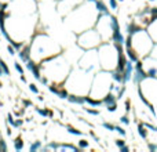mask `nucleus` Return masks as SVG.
<instances>
[{
	"label": "nucleus",
	"mask_w": 157,
	"mask_h": 152,
	"mask_svg": "<svg viewBox=\"0 0 157 152\" xmlns=\"http://www.w3.org/2000/svg\"><path fill=\"white\" fill-rule=\"evenodd\" d=\"M39 66L42 73H44L46 78L55 84H63L72 69L70 62L61 53L43 60L42 62H39Z\"/></svg>",
	"instance_id": "nucleus-1"
},
{
	"label": "nucleus",
	"mask_w": 157,
	"mask_h": 152,
	"mask_svg": "<svg viewBox=\"0 0 157 152\" xmlns=\"http://www.w3.org/2000/svg\"><path fill=\"white\" fill-rule=\"evenodd\" d=\"M29 47H30V60L36 61L37 64L62 51V48L58 43H55L48 35L42 32L35 33L32 36V39L29 42Z\"/></svg>",
	"instance_id": "nucleus-2"
},
{
	"label": "nucleus",
	"mask_w": 157,
	"mask_h": 152,
	"mask_svg": "<svg viewBox=\"0 0 157 152\" xmlns=\"http://www.w3.org/2000/svg\"><path fill=\"white\" fill-rule=\"evenodd\" d=\"M125 46H131L138 53L139 58H146L150 55V51L153 48V39L145 29H138L135 33L127 36V40L124 43Z\"/></svg>",
	"instance_id": "nucleus-3"
},
{
	"label": "nucleus",
	"mask_w": 157,
	"mask_h": 152,
	"mask_svg": "<svg viewBox=\"0 0 157 152\" xmlns=\"http://www.w3.org/2000/svg\"><path fill=\"white\" fill-rule=\"evenodd\" d=\"M98 58L101 66L106 71H113L117 66V60H119V47L117 44L110 40V42H104V44L98 46Z\"/></svg>",
	"instance_id": "nucleus-4"
},
{
	"label": "nucleus",
	"mask_w": 157,
	"mask_h": 152,
	"mask_svg": "<svg viewBox=\"0 0 157 152\" xmlns=\"http://www.w3.org/2000/svg\"><path fill=\"white\" fill-rule=\"evenodd\" d=\"M113 83L112 79V71H104L98 72L92 78V83H91V89H90V93H91V97L94 98H99L101 100L104 96H106L107 93L110 91V86Z\"/></svg>",
	"instance_id": "nucleus-5"
},
{
	"label": "nucleus",
	"mask_w": 157,
	"mask_h": 152,
	"mask_svg": "<svg viewBox=\"0 0 157 152\" xmlns=\"http://www.w3.org/2000/svg\"><path fill=\"white\" fill-rule=\"evenodd\" d=\"M102 43V37L98 33L97 29L90 28L79 33L77 36V44L81 50H88V48H97Z\"/></svg>",
	"instance_id": "nucleus-6"
},
{
	"label": "nucleus",
	"mask_w": 157,
	"mask_h": 152,
	"mask_svg": "<svg viewBox=\"0 0 157 152\" xmlns=\"http://www.w3.org/2000/svg\"><path fill=\"white\" fill-rule=\"evenodd\" d=\"M143 83H146L149 86V94H143L145 97L149 96V101H154L157 104V78H146L145 80H142Z\"/></svg>",
	"instance_id": "nucleus-7"
},
{
	"label": "nucleus",
	"mask_w": 157,
	"mask_h": 152,
	"mask_svg": "<svg viewBox=\"0 0 157 152\" xmlns=\"http://www.w3.org/2000/svg\"><path fill=\"white\" fill-rule=\"evenodd\" d=\"M132 64L134 62L130 60H127V62H125V66H124V69H123V82H124V83H127V82L132 78V72H134Z\"/></svg>",
	"instance_id": "nucleus-8"
},
{
	"label": "nucleus",
	"mask_w": 157,
	"mask_h": 152,
	"mask_svg": "<svg viewBox=\"0 0 157 152\" xmlns=\"http://www.w3.org/2000/svg\"><path fill=\"white\" fill-rule=\"evenodd\" d=\"M18 55L21 58L24 62L30 60V47H29V43H25L24 46L21 47V50H18Z\"/></svg>",
	"instance_id": "nucleus-9"
},
{
	"label": "nucleus",
	"mask_w": 157,
	"mask_h": 152,
	"mask_svg": "<svg viewBox=\"0 0 157 152\" xmlns=\"http://www.w3.org/2000/svg\"><path fill=\"white\" fill-rule=\"evenodd\" d=\"M101 100H102V104L104 105H110V104H114V102L117 101V97H116V94L113 91H109L106 96H104Z\"/></svg>",
	"instance_id": "nucleus-10"
},
{
	"label": "nucleus",
	"mask_w": 157,
	"mask_h": 152,
	"mask_svg": "<svg viewBox=\"0 0 157 152\" xmlns=\"http://www.w3.org/2000/svg\"><path fill=\"white\" fill-rule=\"evenodd\" d=\"M125 54L128 55L130 61H132V62H136L138 60H141L139 55H138V53H136V51L131 47V46H125Z\"/></svg>",
	"instance_id": "nucleus-11"
},
{
	"label": "nucleus",
	"mask_w": 157,
	"mask_h": 152,
	"mask_svg": "<svg viewBox=\"0 0 157 152\" xmlns=\"http://www.w3.org/2000/svg\"><path fill=\"white\" fill-rule=\"evenodd\" d=\"M84 102L86 104H88V105H91V107H95V108H98V107H101L102 105V100H99V98H94V97H91V96H84Z\"/></svg>",
	"instance_id": "nucleus-12"
},
{
	"label": "nucleus",
	"mask_w": 157,
	"mask_h": 152,
	"mask_svg": "<svg viewBox=\"0 0 157 152\" xmlns=\"http://www.w3.org/2000/svg\"><path fill=\"white\" fill-rule=\"evenodd\" d=\"M95 8L98 10L99 14H110L109 12V8L106 7V4L104 3V0H95Z\"/></svg>",
	"instance_id": "nucleus-13"
},
{
	"label": "nucleus",
	"mask_w": 157,
	"mask_h": 152,
	"mask_svg": "<svg viewBox=\"0 0 157 152\" xmlns=\"http://www.w3.org/2000/svg\"><path fill=\"white\" fill-rule=\"evenodd\" d=\"M69 102L72 104H79V105H83L84 104V96H79V94H69L68 96Z\"/></svg>",
	"instance_id": "nucleus-14"
},
{
	"label": "nucleus",
	"mask_w": 157,
	"mask_h": 152,
	"mask_svg": "<svg viewBox=\"0 0 157 152\" xmlns=\"http://www.w3.org/2000/svg\"><path fill=\"white\" fill-rule=\"evenodd\" d=\"M138 133H139V136L143 138V140H148V137H149L148 129L145 127V125H143V123H138Z\"/></svg>",
	"instance_id": "nucleus-15"
},
{
	"label": "nucleus",
	"mask_w": 157,
	"mask_h": 152,
	"mask_svg": "<svg viewBox=\"0 0 157 152\" xmlns=\"http://www.w3.org/2000/svg\"><path fill=\"white\" fill-rule=\"evenodd\" d=\"M14 148H15V151H22L24 149V138L21 136H18L14 140Z\"/></svg>",
	"instance_id": "nucleus-16"
},
{
	"label": "nucleus",
	"mask_w": 157,
	"mask_h": 152,
	"mask_svg": "<svg viewBox=\"0 0 157 152\" xmlns=\"http://www.w3.org/2000/svg\"><path fill=\"white\" fill-rule=\"evenodd\" d=\"M66 129H68V133L69 134H73V136H83V131L79 130V129L73 127V126H66Z\"/></svg>",
	"instance_id": "nucleus-17"
},
{
	"label": "nucleus",
	"mask_w": 157,
	"mask_h": 152,
	"mask_svg": "<svg viewBox=\"0 0 157 152\" xmlns=\"http://www.w3.org/2000/svg\"><path fill=\"white\" fill-rule=\"evenodd\" d=\"M43 148V145H42V141H35L33 144H30V147H29V151L30 152H35V151H39V149H42Z\"/></svg>",
	"instance_id": "nucleus-18"
},
{
	"label": "nucleus",
	"mask_w": 157,
	"mask_h": 152,
	"mask_svg": "<svg viewBox=\"0 0 157 152\" xmlns=\"http://www.w3.org/2000/svg\"><path fill=\"white\" fill-rule=\"evenodd\" d=\"M0 66H1V69H3L4 75H10V68H8V65L6 64V61H4L3 58H0Z\"/></svg>",
	"instance_id": "nucleus-19"
},
{
	"label": "nucleus",
	"mask_w": 157,
	"mask_h": 152,
	"mask_svg": "<svg viewBox=\"0 0 157 152\" xmlns=\"http://www.w3.org/2000/svg\"><path fill=\"white\" fill-rule=\"evenodd\" d=\"M113 131H117V133H119L120 136H124V137L127 136V131H125L124 129L121 127V126H117V125H114V130H113Z\"/></svg>",
	"instance_id": "nucleus-20"
},
{
	"label": "nucleus",
	"mask_w": 157,
	"mask_h": 152,
	"mask_svg": "<svg viewBox=\"0 0 157 152\" xmlns=\"http://www.w3.org/2000/svg\"><path fill=\"white\" fill-rule=\"evenodd\" d=\"M14 66H15V71H17L19 75H25L24 68H22V65H21L19 62H18V61H15V62H14Z\"/></svg>",
	"instance_id": "nucleus-21"
},
{
	"label": "nucleus",
	"mask_w": 157,
	"mask_h": 152,
	"mask_svg": "<svg viewBox=\"0 0 157 152\" xmlns=\"http://www.w3.org/2000/svg\"><path fill=\"white\" fill-rule=\"evenodd\" d=\"M88 145H90V144H88V141H87V140H80L77 147H79V149H84V148H88Z\"/></svg>",
	"instance_id": "nucleus-22"
},
{
	"label": "nucleus",
	"mask_w": 157,
	"mask_h": 152,
	"mask_svg": "<svg viewBox=\"0 0 157 152\" xmlns=\"http://www.w3.org/2000/svg\"><path fill=\"white\" fill-rule=\"evenodd\" d=\"M149 57H152V58L157 60V43H156V44H153V48H152V51H150V55H149Z\"/></svg>",
	"instance_id": "nucleus-23"
},
{
	"label": "nucleus",
	"mask_w": 157,
	"mask_h": 152,
	"mask_svg": "<svg viewBox=\"0 0 157 152\" xmlns=\"http://www.w3.org/2000/svg\"><path fill=\"white\" fill-rule=\"evenodd\" d=\"M36 112L39 113V115H42V116H48V109L46 108V109H40V108H36Z\"/></svg>",
	"instance_id": "nucleus-24"
},
{
	"label": "nucleus",
	"mask_w": 157,
	"mask_h": 152,
	"mask_svg": "<svg viewBox=\"0 0 157 152\" xmlns=\"http://www.w3.org/2000/svg\"><path fill=\"white\" fill-rule=\"evenodd\" d=\"M102 126H104L105 129H107L109 131L114 130V125H112V123H109V122H104V123H102Z\"/></svg>",
	"instance_id": "nucleus-25"
},
{
	"label": "nucleus",
	"mask_w": 157,
	"mask_h": 152,
	"mask_svg": "<svg viewBox=\"0 0 157 152\" xmlns=\"http://www.w3.org/2000/svg\"><path fill=\"white\" fill-rule=\"evenodd\" d=\"M109 4H110V8H112L113 11H116V10L119 8V6H117V0H109Z\"/></svg>",
	"instance_id": "nucleus-26"
},
{
	"label": "nucleus",
	"mask_w": 157,
	"mask_h": 152,
	"mask_svg": "<svg viewBox=\"0 0 157 152\" xmlns=\"http://www.w3.org/2000/svg\"><path fill=\"white\" fill-rule=\"evenodd\" d=\"M106 107H107V111H109V112H116V111H117V102L110 104V105H106Z\"/></svg>",
	"instance_id": "nucleus-27"
},
{
	"label": "nucleus",
	"mask_w": 157,
	"mask_h": 152,
	"mask_svg": "<svg viewBox=\"0 0 157 152\" xmlns=\"http://www.w3.org/2000/svg\"><path fill=\"white\" fill-rule=\"evenodd\" d=\"M29 90L32 93H35V94H39V89H37V86H36L35 83H29Z\"/></svg>",
	"instance_id": "nucleus-28"
},
{
	"label": "nucleus",
	"mask_w": 157,
	"mask_h": 152,
	"mask_svg": "<svg viewBox=\"0 0 157 152\" xmlns=\"http://www.w3.org/2000/svg\"><path fill=\"white\" fill-rule=\"evenodd\" d=\"M0 151H7V145H6V141L1 138L0 136Z\"/></svg>",
	"instance_id": "nucleus-29"
},
{
	"label": "nucleus",
	"mask_w": 157,
	"mask_h": 152,
	"mask_svg": "<svg viewBox=\"0 0 157 152\" xmlns=\"http://www.w3.org/2000/svg\"><path fill=\"white\" fill-rule=\"evenodd\" d=\"M120 123H123V125H130V118H128L127 115L121 116L120 118Z\"/></svg>",
	"instance_id": "nucleus-30"
},
{
	"label": "nucleus",
	"mask_w": 157,
	"mask_h": 152,
	"mask_svg": "<svg viewBox=\"0 0 157 152\" xmlns=\"http://www.w3.org/2000/svg\"><path fill=\"white\" fill-rule=\"evenodd\" d=\"M7 51H8V55H15V48L12 47V44H7Z\"/></svg>",
	"instance_id": "nucleus-31"
},
{
	"label": "nucleus",
	"mask_w": 157,
	"mask_h": 152,
	"mask_svg": "<svg viewBox=\"0 0 157 152\" xmlns=\"http://www.w3.org/2000/svg\"><path fill=\"white\" fill-rule=\"evenodd\" d=\"M14 122H15L14 116H12L11 113H7V123H10L11 126H14Z\"/></svg>",
	"instance_id": "nucleus-32"
},
{
	"label": "nucleus",
	"mask_w": 157,
	"mask_h": 152,
	"mask_svg": "<svg viewBox=\"0 0 157 152\" xmlns=\"http://www.w3.org/2000/svg\"><path fill=\"white\" fill-rule=\"evenodd\" d=\"M86 112H88L90 115H99V111L98 109H91V108H84Z\"/></svg>",
	"instance_id": "nucleus-33"
},
{
	"label": "nucleus",
	"mask_w": 157,
	"mask_h": 152,
	"mask_svg": "<svg viewBox=\"0 0 157 152\" xmlns=\"http://www.w3.org/2000/svg\"><path fill=\"white\" fill-rule=\"evenodd\" d=\"M114 144L117 147H119V148H121V147H124L125 145V141L124 140H121V138H119V140H114Z\"/></svg>",
	"instance_id": "nucleus-34"
},
{
	"label": "nucleus",
	"mask_w": 157,
	"mask_h": 152,
	"mask_svg": "<svg viewBox=\"0 0 157 152\" xmlns=\"http://www.w3.org/2000/svg\"><path fill=\"white\" fill-rule=\"evenodd\" d=\"M22 125H24V120H22V119H15L14 126H12V127H21Z\"/></svg>",
	"instance_id": "nucleus-35"
},
{
	"label": "nucleus",
	"mask_w": 157,
	"mask_h": 152,
	"mask_svg": "<svg viewBox=\"0 0 157 152\" xmlns=\"http://www.w3.org/2000/svg\"><path fill=\"white\" fill-rule=\"evenodd\" d=\"M119 149H120L121 152H128V151H130V147L124 145V147H121V148H119Z\"/></svg>",
	"instance_id": "nucleus-36"
},
{
	"label": "nucleus",
	"mask_w": 157,
	"mask_h": 152,
	"mask_svg": "<svg viewBox=\"0 0 157 152\" xmlns=\"http://www.w3.org/2000/svg\"><path fill=\"white\" fill-rule=\"evenodd\" d=\"M148 148H149V149H152V151H156V149H157V145H154V144H149Z\"/></svg>",
	"instance_id": "nucleus-37"
},
{
	"label": "nucleus",
	"mask_w": 157,
	"mask_h": 152,
	"mask_svg": "<svg viewBox=\"0 0 157 152\" xmlns=\"http://www.w3.org/2000/svg\"><path fill=\"white\" fill-rule=\"evenodd\" d=\"M131 104H130V101H127V102H125V109H127V112H128V111H130L131 109Z\"/></svg>",
	"instance_id": "nucleus-38"
},
{
	"label": "nucleus",
	"mask_w": 157,
	"mask_h": 152,
	"mask_svg": "<svg viewBox=\"0 0 157 152\" xmlns=\"http://www.w3.org/2000/svg\"><path fill=\"white\" fill-rule=\"evenodd\" d=\"M24 105H25V107H30V105H32V102H30V101H26V100H25V101H24Z\"/></svg>",
	"instance_id": "nucleus-39"
},
{
	"label": "nucleus",
	"mask_w": 157,
	"mask_h": 152,
	"mask_svg": "<svg viewBox=\"0 0 157 152\" xmlns=\"http://www.w3.org/2000/svg\"><path fill=\"white\" fill-rule=\"evenodd\" d=\"M21 80L24 82V83H26V78H25V75H21Z\"/></svg>",
	"instance_id": "nucleus-40"
},
{
	"label": "nucleus",
	"mask_w": 157,
	"mask_h": 152,
	"mask_svg": "<svg viewBox=\"0 0 157 152\" xmlns=\"http://www.w3.org/2000/svg\"><path fill=\"white\" fill-rule=\"evenodd\" d=\"M11 0H0V3H10Z\"/></svg>",
	"instance_id": "nucleus-41"
},
{
	"label": "nucleus",
	"mask_w": 157,
	"mask_h": 152,
	"mask_svg": "<svg viewBox=\"0 0 157 152\" xmlns=\"http://www.w3.org/2000/svg\"><path fill=\"white\" fill-rule=\"evenodd\" d=\"M4 75V72H3V69H1V66H0V76H3Z\"/></svg>",
	"instance_id": "nucleus-42"
},
{
	"label": "nucleus",
	"mask_w": 157,
	"mask_h": 152,
	"mask_svg": "<svg viewBox=\"0 0 157 152\" xmlns=\"http://www.w3.org/2000/svg\"><path fill=\"white\" fill-rule=\"evenodd\" d=\"M86 1H91V3H95V0H86Z\"/></svg>",
	"instance_id": "nucleus-43"
},
{
	"label": "nucleus",
	"mask_w": 157,
	"mask_h": 152,
	"mask_svg": "<svg viewBox=\"0 0 157 152\" xmlns=\"http://www.w3.org/2000/svg\"><path fill=\"white\" fill-rule=\"evenodd\" d=\"M0 87H3V83H1V82H0Z\"/></svg>",
	"instance_id": "nucleus-44"
},
{
	"label": "nucleus",
	"mask_w": 157,
	"mask_h": 152,
	"mask_svg": "<svg viewBox=\"0 0 157 152\" xmlns=\"http://www.w3.org/2000/svg\"><path fill=\"white\" fill-rule=\"evenodd\" d=\"M117 1H123V0H117Z\"/></svg>",
	"instance_id": "nucleus-45"
},
{
	"label": "nucleus",
	"mask_w": 157,
	"mask_h": 152,
	"mask_svg": "<svg viewBox=\"0 0 157 152\" xmlns=\"http://www.w3.org/2000/svg\"><path fill=\"white\" fill-rule=\"evenodd\" d=\"M0 136H1V134H0Z\"/></svg>",
	"instance_id": "nucleus-46"
}]
</instances>
